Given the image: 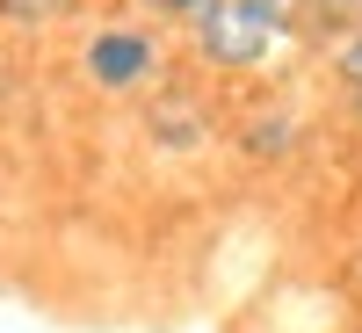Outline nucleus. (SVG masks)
Segmentation results:
<instances>
[{
  "mask_svg": "<svg viewBox=\"0 0 362 333\" xmlns=\"http://www.w3.org/2000/svg\"><path fill=\"white\" fill-rule=\"evenodd\" d=\"M355 283H362V254H355Z\"/></svg>",
  "mask_w": 362,
  "mask_h": 333,
  "instance_id": "obj_11",
  "label": "nucleus"
},
{
  "mask_svg": "<svg viewBox=\"0 0 362 333\" xmlns=\"http://www.w3.org/2000/svg\"><path fill=\"white\" fill-rule=\"evenodd\" d=\"M283 37H290V29H276L268 15L225 0V8H210V15L189 29V51L203 58L210 73H254V66H268V51H276Z\"/></svg>",
  "mask_w": 362,
  "mask_h": 333,
  "instance_id": "obj_1",
  "label": "nucleus"
},
{
  "mask_svg": "<svg viewBox=\"0 0 362 333\" xmlns=\"http://www.w3.org/2000/svg\"><path fill=\"white\" fill-rule=\"evenodd\" d=\"M334 73L348 80V95H362V29H355V37H341V44H334Z\"/></svg>",
  "mask_w": 362,
  "mask_h": 333,
  "instance_id": "obj_8",
  "label": "nucleus"
},
{
  "mask_svg": "<svg viewBox=\"0 0 362 333\" xmlns=\"http://www.w3.org/2000/svg\"><path fill=\"white\" fill-rule=\"evenodd\" d=\"M355 124H362V95H355Z\"/></svg>",
  "mask_w": 362,
  "mask_h": 333,
  "instance_id": "obj_10",
  "label": "nucleus"
},
{
  "mask_svg": "<svg viewBox=\"0 0 362 333\" xmlns=\"http://www.w3.org/2000/svg\"><path fill=\"white\" fill-rule=\"evenodd\" d=\"M80 73L102 87V95H145L160 80V37L138 22H102L95 37L80 44Z\"/></svg>",
  "mask_w": 362,
  "mask_h": 333,
  "instance_id": "obj_2",
  "label": "nucleus"
},
{
  "mask_svg": "<svg viewBox=\"0 0 362 333\" xmlns=\"http://www.w3.org/2000/svg\"><path fill=\"white\" fill-rule=\"evenodd\" d=\"M153 131H160V145L189 153V145H203V138H210V116H203V109H189V102H160V109H153Z\"/></svg>",
  "mask_w": 362,
  "mask_h": 333,
  "instance_id": "obj_4",
  "label": "nucleus"
},
{
  "mask_svg": "<svg viewBox=\"0 0 362 333\" xmlns=\"http://www.w3.org/2000/svg\"><path fill=\"white\" fill-rule=\"evenodd\" d=\"M73 15H80V0H0V22H15V29H58Z\"/></svg>",
  "mask_w": 362,
  "mask_h": 333,
  "instance_id": "obj_5",
  "label": "nucleus"
},
{
  "mask_svg": "<svg viewBox=\"0 0 362 333\" xmlns=\"http://www.w3.org/2000/svg\"><path fill=\"white\" fill-rule=\"evenodd\" d=\"M138 8L145 15H153V22H174V29H196L210 8H225V0H138Z\"/></svg>",
  "mask_w": 362,
  "mask_h": 333,
  "instance_id": "obj_6",
  "label": "nucleus"
},
{
  "mask_svg": "<svg viewBox=\"0 0 362 333\" xmlns=\"http://www.w3.org/2000/svg\"><path fill=\"white\" fill-rule=\"evenodd\" d=\"M239 8H254V15H268V22H276V29H290L297 15L312 8V0H239Z\"/></svg>",
  "mask_w": 362,
  "mask_h": 333,
  "instance_id": "obj_9",
  "label": "nucleus"
},
{
  "mask_svg": "<svg viewBox=\"0 0 362 333\" xmlns=\"http://www.w3.org/2000/svg\"><path fill=\"white\" fill-rule=\"evenodd\" d=\"M239 153L247 160H290L297 153V116L290 109H261L239 124Z\"/></svg>",
  "mask_w": 362,
  "mask_h": 333,
  "instance_id": "obj_3",
  "label": "nucleus"
},
{
  "mask_svg": "<svg viewBox=\"0 0 362 333\" xmlns=\"http://www.w3.org/2000/svg\"><path fill=\"white\" fill-rule=\"evenodd\" d=\"M312 15H319V29H326V37H355V29H362V0H312Z\"/></svg>",
  "mask_w": 362,
  "mask_h": 333,
  "instance_id": "obj_7",
  "label": "nucleus"
}]
</instances>
